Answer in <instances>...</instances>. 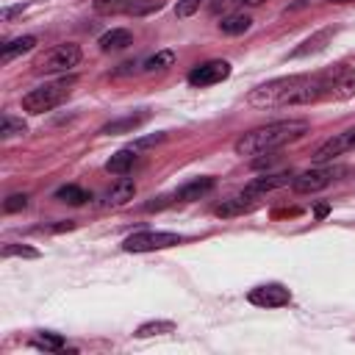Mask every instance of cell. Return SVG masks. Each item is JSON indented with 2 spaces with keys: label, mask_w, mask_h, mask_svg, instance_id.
Wrapping results in <instances>:
<instances>
[{
  "label": "cell",
  "mask_w": 355,
  "mask_h": 355,
  "mask_svg": "<svg viewBox=\"0 0 355 355\" xmlns=\"http://www.w3.org/2000/svg\"><path fill=\"white\" fill-rule=\"evenodd\" d=\"M324 100L322 94V80L316 75H286L275 78L269 83L255 86L247 94V103L255 108H275V105H308Z\"/></svg>",
  "instance_id": "cell-1"
},
{
  "label": "cell",
  "mask_w": 355,
  "mask_h": 355,
  "mask_svg": "<svg viewBox=\"0 0 355 355\" xmlns=\"http://www.w3.org/2000/svg\"><path fill=\"white\" fill-rule=\"evenodd\" d=\"M311 130L308 119H277V122H266L261 128H252L247 133H241L233 144L236 155H263L272 153L283 144H291L297 139H302Z\"/></svg>",
  "instance_id": "cell-2"
},
{
  "label": "cell",
  "mask_w": 355,
  "mask_h": 355,
  "mask_svg": "<svg viewBox=\"0 0 355 355\" xmlns=\"http://www.w3.org/2000/svg\"><path fill=\"white\" fill-rule=\"evenodd\" d=\"M72 86H75V75H67V78L42 83V86L31 89V92L22 97V111H28V114H44V111H53L55 105H61V103L69 97Z\"/></svg>",
  "instance_id": "cell-3"
},
{
  "label": "cell",
  "mask_w": 355,
  "mask_h": 355,
  "mask_svg": "<svg viewBox=\"0 0 355 355\" xmlns=\"http://www.w3.org/2000/svg\"><path fill=\"white\" fill-rule=\"evenodd\" d=\"M80 58H83L80 47L72 44V42H64V44L50 47L44 55H39L36 64H33V69L36 72H44V75H61V72L75 69L80 64Z\"/></svg>",
  "instance_id": "cell-4"
},
{
  "label": "cell",
  "mask_w": 355,
  "mask_h": 355,
  "mask_svg": "<svg viewBox=\"0 0 355 355\" xmlns=\"http://www.w3.org/2000/svg\"><path fill=\"white\" fill-rule=\"evenodd\" d=\"M324 100H347L355 94V69L349 64H333L319 72Z\"/></svg>",
  "instance_id": "cell-5"
},
{
  "label": "cell",
  "mask_w": 355,
  "mask_h": 355,
  "mask_svg": "<svg viewBox=\"0 0 355 355\" xmlns=\"http://www.w3.org/2000/svg\"><path fill=\"white\" fill-rule=\"evenodd\" d=\"M180 241H183V236L169 233V230H139L122 241V250L125 252H155V250L175 247Z\"/></svg>",
  "instance_id": "cell-6"
},
{
  "label": "cell",
  "mask_w": 355,
  "mask_h": 355,
  "mask_svg": "<svg viewBox=\"0 0 355 355\" xmlns=\"http://www.w3.org/2000/svg\"><path fill=\"white\" fill-rule=\"evenodd\" d=\"M338 175H344L341 166H316V169H308V172L294 175L291 189H294L297 194H313V191L327 189Z\"/></svg>",
  "instance_id": "cell-7"
},
{
  "label": "cell",
  "mask_w": 355,
  "mask_h": 355,
  "mask_svg": "<svg viewBox=\"0 0 355 355\" xmlns=\"http://www.w3.org/2000/svg\"><path fill=\"white\" fill-rule=\"evenodd\" d=\"M247 300L252 305H258V308H283V305L291 302V291L286 286H280V283H263V286L250 288Z\"/></svg>",
  "instance_id": "cell-8"
},
{
  "label": "cell",
  "mask_w": 355,
  "mask_h": 355,
  "mask_svg": "<svg viewBox=\"0 0 355 355\" xmlns=\"http://www.w3.org/2000/svg\"><path fill=\"white\" fill-rule=\"evenodd\" d=\"M225 78H230V64L222 61V58H214V61H205V64H197L191 72H189V83L191 86H214V83H222Z\"/></svg>",
  "instance_id": "cell-9"
},
{
  "label": "cell",
  "mask_w": 355,
  "mask_h": 355,
  "mask_svg": "<svg viewBox=\"0 0 355 355\" xmlns=\"http://www.w3.org/2000/svg\"><path fill=\"white\" fill-rule=\"evenodd\" d=\"M349 150H355V128H347V130L336 133L333 139H327L324 144H319L316 153H313V161H316V164H327V161H333L336 155L349 153Z\"/></svg>",
  "instance_id": "cell-10"
},
{
  "label": "cell",
  "mask_w": 355,
  "mask_h": 355,
  "mask_svg": "<svg viewBox=\"0 0 355 355\" xmlns=\"http://www.w3.org/2000/svg\"><path fill=\"white\" fill-rule=\"evenodd\" d=\"M294 180V175L291 172H269V175H261V178H255L252 183H247V194H252V197H258V194H266V191H275V189H283V186H288Z\"/></svg>",
  "instance_id": "cell-11"
},
{
  "label": "cell",
  "mask_w": 355,
  "mask_h": 355,
  "mask_svg": "<svg viewBox=\"0 0 355 355\" xmlns=\"http://www.w3.org/2000/svg\"><path fill=\"white\" fill-rule=\"evenodd\" d=\"M133 194H136V183L133 180H119V183H114L105 194H103V200H100V205L103 208H119V205H125V202H130L133 200Z\"/></svg>",
  "instance_id": "cell-12"
},
{
  "label": "cell",
  "mask_w": 355,
  "mask_h": 355,
  "mask_svg": "<svg viewBox=\"0 0 355 355\" xmlns=\"http://www.w3.org/2000/svg\"><path fill=\"white\" fill-rule=\"evenodd\" d=\"M214 186H216L214 178H197V180H189V183H183V186L175 191V200H178V202H194V200L205 197Z\"/></svg>",
  "instance_id": "cell-13"
},
{
  "label": "cell",
  "mask_w": 355,
  "mask_h": 355,
  "mask_svg": "<svg viewBox=\"0 0 355 355\" xmlns=\"http://www.w3.org/2000/svg\"><path fill=\"white\" fill-rule=\"evenodd\" d=\"M136 161H139V155H136L133 147L116 150V153L105 161V172H111V175H128V172L136 166Z\"/></svg>",
  "instance_id": "cell-14"
},
{
  "label": "cell",
  "mask_w": 355,
  "mask_h": 355,
  "mask_svg": "<svg viewBox=\"0 0 355 355\" xmlns=\"http://www.w3.org/2000/svg\"><path fill=\"white\" fill-rule=\"evenodd\" d=\"M255 208V197L241 191L230 200H222V205H216V216H236V214H244V211H252Z\"/></svg>",
  "instance_id": "cell-15"
},
{
  "label": "cell",
  "mask_w": 355,
  "mask_h": 355,
  "mask_svg": "<svg viewBox=\"0 0 355 355\" xmlns=\"http://www.w3.org/2000/svg\"><path fill=\"white\" fill-rule=\"evenodd\" d=\"M97 44H100V50H103V53L122 50V47L133 44V33H130L128 28H111L108 33H103V36L97 39Z\"/></svg>",
  "instance_id": "cell-16"
},
{
  "label": "cell",
  "mask_w": 355,
  "mask_h": 355,
  "mask_svg": "<svg viewBox=\"0 0 355 355\" xmlns=\"http://www.w3.org/2000/svg\"><path fill=\"white\" fill-rule=\"evenodd\" d=\"M147 111H141V114H130V116H122V119H116V122H108L100 133H105V136H116V133H125V130H136L141 122H147Z\"/></svg>",
  "instance_id": "cell-17"
},
{
  "label": "cell",
  "mask_w": 355,
  "mask_h": 355,
  "mask_svg": "<svg viewBox=\"0 0 355 355\" xmlns=\"http://www.w3.org/2000/svg\"><path fill=\"white\" fill-rule=\"evenodd\" d=\"M252 25V19L247 14H227L222 22H219V31L225 36H239V33H247Z\"/></svg>",
  "instance_id": "cell-18"
},
{
  "label": "cell",
  "mask_w": 355,
  "mask_h": 355,
  "mask_svg": "<svg viewBox=\"0 0 355 355\" xmlns=\"http://www.w3.org/2000/svg\"><path fill=\"white\" fill-rule=\"evenodd\" d=\"M33 47H36V36H17V39H11V42L3 44L0 58H3V61H11L14 55L28 53V50H33Z\"/></svg>",
  "instance_id": "cell-19"
},
{
  "label": "cell",
  "mask_w": 355,
  "mask_h": 355,
  "mask_svg": "<svg viewBox=\"0 0 355 355\" xmlns=\"http://www.w3.org/2000/svg\"><path fill=\"white\" fill-rule=\"evenodd\" d=\"M330 36H333V31H322V33H316V36L305 39V42H302V44H300V47L291 53V58H302V55H308V53H319Z\"/></svg>",
  "instance_id": "cell-20"
},
{
  "label": "cell",
  "mask_w": 355,
  "mask_h": 355,
  "mask_svg": "<svg viewBox=\"0 0 355 355\" xmlns=\"http://www.w3.org/2000/svg\"><path fill=\"white\" fill-rule=\"evenodd\" d=\"M55 200L69 202V205H83V202L89 200V191L80 189V186H75V183H67V186H61V189L55 191Z\"/></svg>",
  "instance_id": "cell-21"
},
{
  "label": "cell",
  "mask_w": 355,
  "mask_h": 355,
  "mask_svg": "<svg viewBox=\"0 0 355 355\" xmlns=\"http://www.w3.org/2000/svg\"><path fill=\"white\" fill-rule=\"evenodd\" d=\"M175 330V322H166V319H161V322H144V324H139L136 327V338H147V336H161V333H172Z\"/></svg>",
  "instance_id": "cell-22"
},
{
  "label": "cell",
  "mask_w": 355,
  "mask_h": 355,
  "mask_svg": "<svg viewBox=\"0 0 355 355\" xmlns=\"http://www.w3.org/2000/svg\"><path fill=\"white\" fill-rule=\"evenodd\" d=\"M36 349H44V352H58L64 349V338L58 333H39L33 341H31Z\"/></svg>",
  "instance_id": "cell-23"
},
{
  "label": "cell",
  "mask_w": 355,
  "mask_h": 355,
  "mask_svg": "<svg viewBox=\"0 0 355 355\" xmlns=\"http://www.w3.org/2000/svg\"><path fill=\"white\" fill-rule=\"evenodd\" d=\"M28 128H25V122L22 119H17V116H11V114H6L3 116V128H0V136L3 139H14V136H22Z\"/></svg>",
  "instance_id": "cell-24"
},
{
  "label": "cell",
  "mask_w": 355,
  "mask_h": 355,
  "mask_svg": "<svg viewBox=\"0 0 355 355\" xmlns=\"http://www.w3.org/2000/svg\"><path fill=\"white\" fill-rule=\"evenodd\" d=\"M172 64H175V53H172V50H161V53H155L153 58L144 61V69L153 72V69H166V67H172Z\"/></svg>",
  "instance_id": "cell-25"
},
{
  "label": "cell",
  "mask_w": 355,
  "mask_h": 355,
  "mask_svg": "<svg viewBox=\"0 0 355 355\" xmlns=\"http://www.w3.org/2000/svg\"><path fill=\"white\" fill-rule=\"evenodd\" d=\"M136 0H94V11L100 14H114V11H122V8H133Z\"/></svg>",
  "instance_id": "cell-26"
},
{
  "label": "cell",
  "mask_w": 355,
  "mask_h": 355,
  "mask_svg": "<svg viewBox=\"0 0 355 355\" xmlns=\"http://www.w3.org/2000/svg\"><path fill=\"white\" fill-rule=\"evenodd\" d=\"M39 258V250L25 247V244H6L3 247V258Z\"/></svg>",
  "instance_id": "cell-27"
},
{
  "label": "cell",
  "mask_w": 355,
  "mask_h": 355,
  "mask_svg": "<svg viewBox=\"0 0 355 355\" xmlns=\"http://www.w3.org/2000/svg\"><path fill=\"white\" fill-rule=\"evenodd\" d=\"M202 3H205V0H178V3H175V17H178V19H186V17L197 14Z\"/></svg>",
  "instance_id": "cell-28"
},
{
  "label": "cell",
  "mask_w": 355,
  "mask_h": 355,
  "mask_svg": "<svg viewBox=\"0 0 355 355\" xmlns=\"http://www.w3.org/2000/svg\"><path fill=\"white\" fill-rule=\"evenodd\" d=\"M28 205V194H11L6 202H3V211L6 214H14V211H22Z\"/></svg>",
  "instance_id": "cell-29"
},
{
  "label": "cell",
  "mask_w": 355,
  "mask_h": 355,
  "mask_svg": "<svg viewBox=\"0 0 355 355\" xmlns=\"http://www.w3.org/2000/svg\"><path fill=\"white\" fill-rule=\"evenodd\" d=\"M164 139H166V133H155V136H144V139H136V141H133V150H144V147L161 144Z\"/></svg>",
  "instance_id": "cell-30"
},
{
  "label": "cell",
  "mask_w": 355,
  "mask_h": 355,
  "mask_svg": "<svg viewBox=\"0 0 355 355\" xmlns=\"http://www.w3.org/2000/svg\"><path fill=\"white\" fill-rule=\"evenodd\" d=\"M239 3H244V0H214V3H211V11H214V14H227V11H233Z\"/></svg>",
  "instance_id": "cell-31"
},
{
  "label": "cell",
  "mask_w": 355,
  "mask_h": 355,
  "mask_svg": "<svg viewBox=\"0 0 355 355\" xmlns=\"http://www.w3.org/2000/svg\"><path fill=\"white\" fill-rule=\"evenodd\" d=\"M172 200H175V197H158L155 202H147L144 208H147V211H158V208H164V205H169Z\"/></svg>",
  "instance_id": "cell-32"
},
{
  "label": "cell",
  "mask_w": 355,
  "mask_h": 355,
  "mask_svg": "<svg viewBox=\"0 0 355 355\" xmlns=\"http://www.w3.org/2000/svg\"><path fill=\"white\" fill-rule=\"evenodd\" d=\"M19 11H22V6H17V8H6V11H3V19H11V17L19 14Z\"/></svg>",
  "instance_id": "cell-33"
},
{
  "label": "cell",
  "mask_w": 355,
  "mask_h": 355,
  "mask_svg": "<svg viewBox=\"0 0 355 355\" xmlns=\"http://www.w3.org/2000/svg\"><path fill=\"white\" fill-rule=\"evenodd\" d=\"M324 214H327V205H319V208H316V216H319V219H322V216H324Z\"/></svg>",
  "instance_id": "cell-34"
},
{
  "label": "cell",
  "mask_w": 355,
  "mask_h": 355,
  "mask_svg": "<svg viewBox=\"0 0 355 355\" xmlns=\"http://www.w3.org/2000/svg\"><path fill=\"white\" fill-rule=\"evenodd\" d=\"M244 3H247V6H261L263 0H244Z\"/></svg>",
  "instance_id": "cell-35"
},
{
  "label": "cell",
  "mask_w": 355,
  "mask_h": 355,
  "mask_svg": "<svg viewBox=\"0 0 355 355\" xmlns=\"http://www.w3.org/2000/svg\"><path fill=\"white\" fill-rule=\"evenodd\" d=\"M330 3H355V0H330Z\"/></svg>",
  "instance_id": "cell-36"
}]
</instances>
